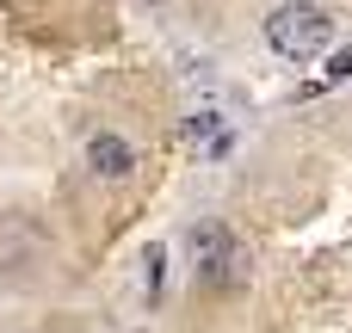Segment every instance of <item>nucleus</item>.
Instances as JSON below:
<instances>
[{
  "mask_svg": "<svg viewBox=\"0 0 352 333\" xmlns=\"http://www.w3.org/2000/svg\"><path fill=\"white\" fill-rule=\"evenodd\" d=\"M266 43H272L285 62H316V56H328V43H334V19H328V6H316V0H285V6H272V19H266Z\"/></svg>",
  "mask_w": 352,
  "mask_h": 333,
  "instance_id": "f257e3e1",
  "label": "nucleus"
},
{
  "mask_svg": "<svg viewBox=\"0 0 352 333\" xmlns=\"http://www.w3.org/2000/svg\"><path fill=\"white\" fill-rule=\"evenodd\" d=\"M328 80H352V49H340V56L328 62Z\"/></svg>",
  "mask_w": 352,
  "mask_h": 333,
  "instance_id": "39448f33",
  "label": "nucleus"
},
{
  "mask_svg": "<svg viewBox=\"0 0 352 333\" xmlns=\"http://www.w3.org/2000/svg\"><path fill=\"white\" fill-rule=\"evenodd\" d=\"M87 167H93L99 179H111V185H118V179H130V173H136V148H130L124 136L99 130V136L87 142Z\"/></svg>",
  "mask_w": 352,
  "mask_h": 333,
  "instance_id": "20e7f679",
  "label": "nucleus"
},
{
  "mask_svg": "<svg viewBox=\"0 0 352 333\" xmlns=\"http://www.w3.org/2000/svg\"><path fill=\"white\" fill-rule=\"evenodd\" d=\"M186 154L192 161H223L229 148H235V130H229V117H217V111H198L192 124H186Z\"/></svg>",
  "mask_w": 352,
  "mask_h": 333,
  "instance_id": "7ed1b4c3",
  "label": "nucleus"
},
{
  "mask_svg": "<svg viewBox=\"0 0 352 333\" xmlns=\"http://www.w3.org/2000/svg\"><path fill=\"white\" fill-rule=\"evenodd\" d=\"M148 6H161V0H148Z\"/></svg>",
  "mask_w": 352,
  "mask_h": 333,
  "instance_id": "423d86ee",
  "label": "nucleus"
},
{
  "mask_svg": "<svg viewBox=\"0 0 352 333\" xmlns=\"http://www.w3.org/2000/svg\"><path fill=\"white\" fill-rule=\"evenodd\" d=\"M186 260H192V272L210 290L229 284V272H235V235H229V222H192L186 229Z\"/></svg>",
  "mask_w": 352,
  "mask_h": 333,
  "instance_id": "f03ea898",
  "label": "nucleus"
}]
</instances>
